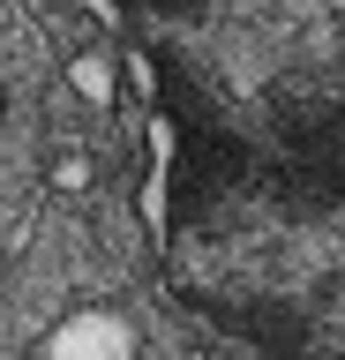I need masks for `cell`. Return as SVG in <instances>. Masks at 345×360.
Masks as SVG:
<instances>
[{
	"label": "cell",
	"instance_id": "obj_1",
	"mask_svg": "<svg viewBox=\"0 0 345 360\" xmlns=\"http://www.w3.org/2000/svg\"><path fill=\"white\" fill-rule=\"evenodd\" d=\"M158 120L150 240L233 360H345V0H91Z\"/></svg>",
	"mask_w": 345,
	"mask_h": 360
},
{
	"label": "cell",
	"instance_id": "obj_2",
	"mask_svg": "<svg viewBox=\"0 0 345 360\" xmlns=\"http://www.w3.org/2000/svg\"><path fill=\"white\" fill-rule=\"evenodd\" d=\"M136 353H143V338L120 308H75L38 345V360H136Z\"/></svg>",
	"mask_w": 345,
	"mask_h": 360
},
{
	"label": "cell",
	"instance_id": "obj_3",
	"mask_svg": "<svg viewBox=\"0 0 345 360\" xmlns=\"http://www.w3.org/2000/svg\"><path fill=\"white\" fill-rule=\"evenodd\" d=\"M68 83L83 90L91 105H113V98H120V83H113V60H105V53H75V60H68Z\"/></svg>",
	"mask_w": 345,
	"mask_h": 360
},
{
	"label": "cell",
	"instance_id": "obj_4",
	"mask_svg": "<svg viewBox=\"0 0 345 360\" xmlns=\"http://www.w3.org/2000/svg\"><path fill=\"white\" fill-rule=\"evenodd\" d=\"M53 188H60V195H75V188H91V158H53Z\"/></svg>",
	"mask_w": 345,
	"mask_h": 360
}]
</instances>
